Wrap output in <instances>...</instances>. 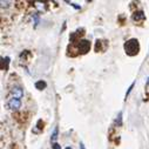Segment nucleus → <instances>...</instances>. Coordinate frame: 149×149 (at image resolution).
<instances>
[{
	"label": "nucleus",
	"instance_id": "2",
	"mask_svg": "<svg viewBox=\"0 0 149 149\" xmlns=\"http://www.w3.org/2000/svg\"><path fill=\"white\" fill-rule=\"evenodd\" d=\"M91 49V41L87 39H81L78 45V51L80 54H86Z\"/></svg>",
	"mask_w": 149,
	"mask_h": 149
},
{
	"label": "nucleus",
	"instance_id": "5",
	"mask_svg": "<svg viewBox=\"0 0 149 149\" xmlns=\"http://www.w3.org/2000/svg\"><path fill=\"white\" fill-rule=\"evenodd\" d=\"M132 19L134 20V21H136V22H140V21H143L144 19H146V14H144V12L143 11H135L134 13H133V15H132Z\"/></svg>",
	"mask_w": 149,
	"mask_h": 149
},
{
	"label": "nucleus",
	"instance_id": "18",
	"mask_svg": "<svg viewBox=\"0 0 149 149\" xmlns=\"http://www.w3.org/2000/svg\"><path fill=\"white\" fill-rule=\"evenodd\" d=\"M80 149H86V147H85L84 142H80Z\"/></svg>",
	"mask_w": 149,
	"mask_h": 149
},
{
	"label": "nucleus",
	"instance_id": "11",
	"mask_svg": "<svg viewBox=\"0 0 149 149\" xmlns=\"http://www.w3.org/2000/svg\"><path fill=\"white\" fill-rule=\"evenodd\" d=\"M115 123H116L118 126H121V125H122V111H120L119 115L116 116V119H115Z\"/></svg>",
	"mask_w": 149,
	"mask_h": 149
},
{
	"label": "nucleus",
	"instance_id": "6",
	"mask_svg": "<svg viewBox=\"0 0 149 149\" xmlns=\"http://www.w3.org/2000/svg\"><path fill=\"white\" fill-rule=\"evenodd\" d=\"M47 87V84L44 81V80H39V81H36L35 82V88L36 89H39V91H42Z\"/></svg>",
	"mask_w": 149,
	"mask_h": 149
},
{
	"label": "nucleus",
	"instance_id": "12",
	"mask_svg": "<svg viewBox=\"0 0 149 149\" xmlns=\"http://www.w3.org/2000/svg\"><path fill=\"white\" fill-rule=\"evenodd\" d=\"M33 19H34V26L36 27V26H38V24H39V21H40L39 14H38V13H34V14H33Z\"/></svg>",
	"mask_w": 149,
	"mask_h": 149
},
{
	"label": "nucleus",
	"instance_id": "7",
	"mask_svg": "<svg viewBox=\"0 0 149 149\" xmlns=\"http://www.w3.org/2000/svg\"><path fill=\"white\" fill-rule=\"evenodd\" d=\"M8 63H10V58H8V56L1 58V69L7 70V69H8Z\"/></svg>",
	"mask_w": 149,
	"mask_h": 149
},
{
	"label": "nucleus",
	"instance_id": "16",
	"mask_svg": "<svg viewBox=\"0 0 149 149\" xmlns=\"http://www.w3.org/2000/svg\"><path fill=\"white\" fill-rule=\"evenodd\" d=\"M52 149H61V146H60L59 143H56V142H55V143H53V144H52Z\"/></svg>",
	"mask_w": 149,
	"mask_h": 149
},
{
	"label": "nucleus",
	"instance_id": "17",
	"mask_svg": "<svg viewBox=\"0 0 149 149\" xmlns=\"http://www.w3.org/2000/svg\"><path fill=\"white\" fill-rule=\"evenodd\" d=\"M67 3H68V1H67ZM68 4H70V6H72V7L77 8V10H80V8H81V6H78L77 4H74V3H68Z\"/></svg>",
	"mask_w": 149,
	"mask_h": 149
},
{
	"label": "nucleus",
	"instance_id": "20",
	"mask_svg": "<svg viewBox=\"0 0 149 149\" xmlns=\"http://www.w3.org/2000/svg\"><path fill=\"white\" fill-rule=\"evenodd\" d=\"M65 149H72V148H70V147H67V148H65Z\"/></svg>",
	"mask_w": 149,
	"mask_h": 149
},
{
	"label": "nucleus",
	"instance_id": "3",
	"mask_svg": "<svg viewBox=\"0 0 149 149\" xmlns=\"http://www.w3.org/2000/svg\"><path fill=\"white\" fill-rule=\"evenodd\" d=\"M7 104H8L10 109L17 111V110H19L21 108V100L20 99H15V97H11L8 100V103Z\"/></svg>",
	"mask_w": 149,
	"mask_h": 149
},
{
	"label": "nucleus",
	"instance_id": "19",
	"mask_svg": "<svg viewBox=\"0 0 149 149\" xmlns=\"http://www.w3.org/2000/svg\"><path fill=\"white\" fill-rule=\"evenodd\" d=\"M147 85L149 86V78H148V81H147Z\"/></svg>",
	"mask_w": 149,
	"mask_h": 149
},
{
	"label": "nucleus",
	"instance_id": "10",
	"mask_svg": "<svg viewBox=\"0 0 149 149\" xmlns=\"http://www.w3.org/2000/svg\"><path fill=\"white\" fill-rule=\"evenodd\" d=\"M35 6H36V8H38V10L44 11L46 8V3H39V1H36L35 3Z\"/></svg>",
	"mask_w": 149,
	"mask_h": 149
},
{
	"label": "nucleus",
	"instance_id": "8",
	"mask_svg": "<svg viewBox=\"0 0 149 149\" xmlns=\"http://www.w3.org/2000/svg\"><path fill=\"white\" fill-rule=\"evenodd\" d=\"M58 134H59V128L55 127V128H54V132H53V134H52V136H51V141H52L53 143H55V141L58 140Z\"/></svg>",
	"mask_w": 149,
	"mask_h": 149
},
{
	"label": "nucleus",
	"instance_id": "15",
	"mask_svg": "<svg viewBox=\"0 0 149 149\" xmlns=\"http://www.w3.org/2000/svg\"><path fill=\"white\" fill-rule=\"evenodd\" d=\"M0 4H1V8H7L10 1H4V0H1V1H0Z\"/></svg>",
	"mask_w": 149,
	"mask_h": 149
},
{
	"label": "nucleus",
	"instance_id": "13",
	"mask_svg": "<svg viewBox=\"0 0 149 149\" xmlns=\"http://www.w3.org/2000/svg\"><path fill=\"white\" fill-rule=\"evenodd\" d=\"M134 85H135V82H133V84L129 86V88H128V91H127V93H126V95H125V99H127V97L129 96V94L132 93V91H133V88H134Z\"/></svg>",
	"mask_w": 149,
	"mask_h": 149
},
{
	"label": "nucleus",
	"instance_id": "4",
	"mask_svg": "<svg viewBox=\"0 0 149 149\" xmlns=\"http://www.w3.org/2000/svg\"><path fill=\"white\" fill-rule=\"evenodd\" d=\"M12 97H15V99H21L24 96V89L20 87V86H14L11 88L10 91Z\"/></svg>",
	"mask_w": 149,
	"mask_h": 149
},
{
	"label": "nucleus",
	"instance_id": "9",
	"mask_svg": "<svg viewBox=\"0 0 149 149\" xmlns=\"http://www.w3.org/2000/svg\"><path fill=\"white\" fill-rule=\"evenodd\" d=\"M78 36H79V33H78V32H73V33H70V35H69V40H70V42H75L77 39H78Z\"/></svg>",
	"mask_w": 149,
	"mask_h": 149
},
{
	"label": "nucleus",
	"instance_id": "1",
	"mask_svg": "<svg viewBox=\"0 0 149 149\" xmlns=\"http://www.w3.org/2000/svg\"><path fill=\"white\" fill-rule=\"evenodd\" d=\"M123 48H125V52L127 55L129 56H135L139 54L140 52V42L137 39L135 38H132L129 40H127L123 45Z\"/></svg>",
	"mask_w": 149,
	"mask_h": 149
},
{
	"label": "nucleus",
	"instance_id": "14",
	"mask_svg": "<svg viewBox=\"0 0 149 149\" xmlns=\"http://www.w3.org/2000/svg\"><path fill=\"white\" fill-rule=\"evenodd\" d=\"M36 127H38L39 130H42V129H44V122H42L41 120H39L38 123H36Z\"/></svg>",
	"mask_w": 149,
	"mask_h": 149
}]
</instances>
